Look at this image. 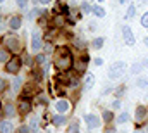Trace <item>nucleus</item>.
Returning a JSON list of instances; mask_svg holds the SVG:
<instances>
[{"label": "nucleus", "instance_id": "a878e982", "mask_svg": "<svg viewBox=\"0 0 148 133\" xmlns=\"http://www.w3.org/2000/svg\"><path fill=\"white\" fill-rule=\"evenodd\" d=\"M141 67H143V64H134V66L131 67V73H134V74H136V73H140V71H141Z\"/></svg>", "mask_w": 148, "mask_h": 133}, {"label": "nucleus", "instance_id": "2eb2a0df", "mask_svg": "<svg viewBox=\"0 0 148 133\" xmlns=\"http://www.w3.org/2000/svg\"><path fill=\"white\" fill-rule=\"evenodd\" d=\"M9 57H10V55H9V50H7V48H0V62H5V61L9 62V61H10Z\"/></svg>", "mask_w": 148, "mask_h": 133}, {"label": "nucleus", "instance_id": "5701e85b", "mask_svg": "<svg viewBox=\"0 0 148 133\" xmlns=\"http://www.w3.org/2000/svg\"><path fill=\"white\" fill-rule=\"evenodd\" d=\"M81 9H83V12H91V5L88 2H83L81 3Z\"/></svg>", "mask_w": 148, "mask_h": 133}, {"label": "nucleus", "instance_id": "e433bc0d", "mask_svg": "<svg viewBox=\"0 0 148 133\" xmlns=\"http://www.w3.org/2000/svg\"><path fill=\"white\" fill-rule=\"evenodd\" d=\"M40 2H41V3H48L50 0H40Z\"/></svg>", "mask_w": 148, "mask_h": 133}, {"label": "nucleus", "instance_id": "7ed1b4c3", "mask_svg": "<svg viewBox=\"0 0 148 133\" xmlns=\"http://www.w3.org/2000/svg\"><path fill=\"white\" fill-rule=\"evenodd\" d=\"M3 45L9 47V50H12V52H19V50H21V42H19V38H16V36H12V35L3 38Z\"/></svg>", "mask_w": 148, "mask_h": 133}, {"label": "nucleus", "instance_id": "72a5a7b5", "mask_svg": "<svg viewBox=\"0 0 148 133\" xmlns=\"http://www.w3.org/2000/svg\"><path fill=\"white\" fill-rule=\"evenodd\" d=\"M45 50H47V52H52V45H50V43H47V45H45Z\"/></svg>", "mask_w": 148, "mask_h": 133}, {"label": "nucleus", "instance_id": "9b49d317", "mask_svg": "<svg viewBox=\"0 0 148 133\" xmlns=\"http://www.w3.org/2000/svg\"><path fill=\"white\" fill-rule=\"evenodd\" d=\"M55 109H57L59 112H66V111L69 109V104H67L66 100H62V99H60L59 102H55Z\"/></svg>", "mask_w": 148, "mask_h": 133}, {"label": "nucleus", "instance_id": "2f4dec72", "mask_svg": "<svg viewBox=\"0 0 148 133\" xmlns=\"http://www.w3.org/2000/svg\"><path fill=\"white\" fill-rule=\"evenodd\" d=\"M43 61H45V57H43V55H36V62H40V64H41Z\"/></svg>", "mask_w": 148, "mask_h": 133}, {"label": "nucleus", "instance_id": "6e6552de", "mask_svg": "<svg viewBox=\"0 0 148 133\" xmlns=\"http://www.w3.org/2000/svg\"><path fill=\"white\" fill-rule=\"evenodd\" d=\"M21 24H23V21H21L19 16H12V17L9 19V26H10V30H19Z\"/></svg>", "mask_w": 148, "mask_h": 133}, {"label": "nucleus", "instance_id": "c756f323", "mask_svg": "<svg viewBox=\"0 0 148 133\" xmlns=\"http://www.w3.org/2000/svg\"><path fill=\"white\" fill-rule=\"evenodd\" d=\"M26 3H28V0H17V5H19V7H24Z\"/></svg>", "mask_w": 148, "mask_h": 133}, {"label": "nucleus", "instance_id": "4c0bfd02", "mask_svg": "<svg viewBox=\"0 0 148 133\" xmlns=\"http://www.w3.org/2000/svg\"><path fill=\"white\" fill-rule=\"evenodd\" d=\"M143 42H145V45H147V47H148V38H145V40H143Z\"/></svg>", "mask_w": 148, "mask_h": 133}, {"label": "nucleus", "instance_id": "c85d7f7f", "mask_svg": "<svg viewBox=\"0 0 148 133\" xmlns=\"http://www.w3.org/2000/svg\"><path fill=\"white\" fill-rule=\"evenodd\" d=\"M103 119H105V121H110L112 119V112L110 111H105V112H103Z\"/></svg>", "mask_w": 148, "mask_h": 133}, {"label": "nucleus", "instance_id": "a19ab883", "mask_svg": "<svg viewBox=\"0 0 148 133\" xmlns=\"http://www.w3.org/2000/svg\"><path fill=\"white\" fill-rule=\"evenodd\" d=\"M0 2H3V0H0Z\"/></svg>", "mask_w": 148, "mask_h": 133}, {"label": "nucleus", "instance_id": "c9c22d12", "mask_svg": "<svg viewBox=\"0 0 148 133\" xmlns=\"http://www.w3.org/2000/svg\"><path fill=\"white\" fill-rule=\"evenodd\" d=\"M105 133H115V130H114V128H107V132Z\"/></svg>", "mask_w": 148, "mask_h": 133}, {"label": "nucleus", "instance_id": "79ce46f5", "mask_svg": "<svg viewBox=\"0 0 148 133\" xmlns=\"http://www.w3.org/2000/svg\"><path fill=\"white\" fill-rule=\"evenodd\" d=\"M100 2H102V0H100Z\"/></svg>", "mask_w": 148, "mask_h": 133}, {"label": "nucleus", "instance_id": "20e7f679", "mask_svg": "<svg viewBox=\"0 0 148 133\" xmlns=\"http://www.w3.org/2000/svg\"><path fill=\"white\" fill-rule=\"evenodd\" d=\"M21 59L19 57H12L7 64H5V71L7 73H10V74H16V73H19V69H21Z\"/></svg>", "mask_w": 148, "mask_h": 133}, {"label": "nucleus", "instance_id": "b1692460", "mask_svg": "<svg viewBox=\"0 0 148 133\" xmlns=\"http://www.w3.org/2000/svg\"><path fill=\"white\" fill-rule=\"evenodd\" d=\"M93 10H95V14H97L98 17H103V16H105V10H103L102 7H95Z\"/></svg>", "mask_w": 148, "mask_h": 133}, {"label": "nucleus", "instance_id": "473e14b6", "mask_svg": "<svg viewBox=\"0 0 148 133\" xmlns=\"http://www.w3.org/2000/svg\"><path fill=\"white\" fill-rule=\"evenodd\" d=\"M55 19H57V21H55L57 24H64V19H62V17H55Z\"/></svg>", "mask_w": 148, "mask_h": 133}, {"label": "nucleus", "instance_id": "f8f14e48", "mask_svg": "<svg viewBox=\"0 0 148 133\" xmlns=\"http://www.w3.org/2000/svg\"><path fill=\"white\" fill-rule=\"evenodd\" d=\"M93 85H95V76L91 74V73H88V76H86V80H84V88H93Z\"/></svg>", "mask_w": 148, "mask_h": 133}, {"label": "nucleus", "instance_id": "f3484780", "mask_svg": "<svg viewBox=\"0 0 148 133\" xmlns=\"http://www.w3.org/2000/svg\"><path fill=\"white\" fill-rule=\"evenodd\" d=\"M91 45H93V48H97V50L102 48V47H103V38H95Z\"/></svg>", "mask_w": 148, "mask_h": 133}, {"label": "nucleus", "instance_id": "393cba45", "mask_svg": "<svg viewBox=\"0 0 148 133\" xmlns=\"http://www.w3.org/2000/svg\"><path fill=\"white\" fill-rule=\"evenodd\" d=\"M141 26L148 28V12H145V14H143V17H141Z\"/></svg>", "mask_w": 148, "mask_h": 133}, {"label": "nucleus", "instance_id": "1a4fd4ad", "mask_svg": "<svg viewBox=\"0 0 148 133\" xmlns=\"http://www.w3.org/2000/svg\"><path fill=\"white\" fill-rule=\"evenodd\" d=\"M86 62H88V59H79V61H74V69H76L77 73H84V71H86Z\"/></svg>", "mask_w": 148, "mask_h": 133}, {"label": "nucleus", "instance_id": "423d86ee", "mask_svg": "<svg viewBox=\"0 0 148 133\" xmlns=\"http://www.w3.org/2000/svg\"><path fill=\"white\" fill-rule=\"evenodd\" d=\"M122 35H124V42L127 45H134V36H133V31L129 26H124L122 28Z\"/></svg>", "mask_w": 148, "mask_h": 133}, {"label": "nucleus", "instance_id": "4be33fe9", "mask_svg": "<svg viewBox=\"0 0 148 133\" xmlns=\"http://www.w3.org/2000/svg\"><path fill=\"white\" fill-rule=\"evenodd\" d=\"M71 133H79V123H77V121H73V125H71Z\"/></svg>", "mask_w": 148, "mask_h": 133}, {"label": "nucleus", "instance_id": "6ab92c4d", "mask_svg": "<svg viewBox=\"0 0 148 133\" xmlns=\"http://www.w3.org/2000/svg\"><path fill=\"white\" fill-rule=\"evenodd\" d=\"M134 12H136V7H134V5H129V9H127V12H126V19L133 17V16H134Z\"/></svg>", "mask_w": 148, "mask_h": 133}, {"label": "nucleus", "instance_id": "bb28decb", "mask_svg": "<svg viewBox=\"0 0 148 133\" xmlns=\"http://www.w3.org/2000/svg\"><path fill=\"white\" fill-rule=\"evenodd\" d=\"M12 85H14V90H19V87H21V80H19V78H14Z\"/></svg>", "mask_w": 148, "mask_h": 133}, {"label": "nucleus", "instance_id": "7c9ffc66", "mask_svg": "<svg viewBox=\"0 0 148 133\" xmlns=\"http://www.w3.org/2000/svg\"><path fill=\"white\" fill-rule=\"evenodd\" d=\"M112 107H114V109H119V107H121V102H117V100L112 102Z\"/></svg>", "mask_w": 148, "mask_h": 133}, {"label": "nucleus", "instance_id": "a211bd4d", "mask_svg": "<svg viewBox=\"0 0 148 133\" xmlns=\"http://www.w3.org/2000/svg\"><path fill=\"white\" fill-rule=\"evenodd\" d=\"M64 123H66V116H55L53 118V125L59 126V125H64Z\"/></svg>", "mask_w": 148, "mask_h": 133}, {"label": "nucleus", "instance_id": "dca6fc26", "mask_svg": "<svg viewBox=\"0 0 148 133\" xmlns=\"http://www.w3.org/2000/svg\"><path fill=\"white\" fill-rule=\"evenodd\" d=\"M145 114H147V109L140 105V107L136 109V119H138V121H141V119L145 118Z\"/></svg>", "mask_w": 148, "mask_h": 133}, {"label": "nucleus", "instance_id": "f704fd0d", "mask_svg": "<svg viewBox=\"0 0 148 133\" xmlns=\"http://www.w3.org/2000/svg\"><path fill=\"white\" fill-rule=\"evenodd\" d=\"M102 62H103V61H102L100 57H98V59H95V64H97V66H102Z\"/></svg>", "mask_w": 148, "mask_h": 133}, {"label": "nucleus", "instance_id": "0eeeda50", "mask_svg": "<svg viewBox=\"0 0 148 133\" xmlns=\"http://www.w3.org/2000/svg\"><path fill=\"white\" fill-rule=\"evenodd\" d=\"M84 121H86V125H88L90 128L100 126V119H98V116H95V114H88V116L84 118Z\"/></svg>", "mask_w": 148, "mask_h": 133}, {"label": "nucleus", "instance_id": "f257e3e1", "mask_svg": "<svg viewBox=\"0 0 148 133\" xmlns=\"http://www.w3.org/2000/svg\"><path fill=\"white\" fill-rule=\"evenodd\" d=\"M55 66L60 71H66L73 66V59H71V54L66 47H62L60 50H57V55H55Z\"/></svg>", "mask_w": 148, "mask_h": 133}, {"label": "nucleus", "instance_id": "f03ea898", "mask_svg": "<svg viewBox=\"0 0 148 133\" xmlns=\"http://www.w3.org/2000/svg\"><path fill=\"white\" fill-rule=\"evenodd\" d=\"M126 62H122V61H117V62H114L109 69V78L110 80H115V78H121L122 74H124V71H126Z\"/></svg>", "mask_w": 148, "mask_h": 133}, {"label": "nucleus", "instance_id": "4468645a", "mask_svg": "<svg viewBox=\"0 0 148 133\" xmlns=\"http://www.w3.org/2000/svg\"><path fill=\"white\" fill-rule=\"evenodd\" d=\"M3 111H5V114H9V116H12L14 112H16V107L10 104V102H5V105H3Z\"/></svg>", "mask_w": 148, "mask_h": 133}, {"label": "nucleus", "instance_id": "ddd939ff", "mask_svg": "<svg viewBox=\"0 0 148 133\" xmlns=\"http://www.w3.org/2000/svg\"><path fill=\"white\" fill-rule=\"evenodd\" d=\"M0 132L2 133H10L12 132V123H10V121H3V123H0Z\"/></svg>", "mask_w": 148, "mask_h": 133}, {"label": "nucleus", "instance_id": "aec40b11", "mask_svg": "<svg viewBox=\"0 0 148 133\" xmlns=\"http://www.w3.org/2000/svg\"><path fill=\"white\" fill-rule=\"evenodd\" d=\"M127 118H129V114H127V112H122V114H119L117 123H126V121H127Z\"/></svg>", "mask_w": 148, "mask_h": 133}, {"label": "nucleus", "instance_id": "58836bf2", "mask_svg": "<svg viewBox=\"0 0 148 133\" xmlns=\"http://www.w3.org/2000/svg\"><path fill=\"white\" fill-rule=\"evenodd\" d=\"M143 64H145V66H147V67H148V59H147V61H145V62H143Z\"/></svg>", "mask_w": 148, "mask_h": 133}, {"label": "nucleus", "instance_id": "cd10ccee", "mask_svg": "<svg viewBox=\"0 0 148 133\" xmlns=\"http://www.w3.org/2000/svg\"><path fill=\"white\" fill-rule=\"evenodd\" d=\"M5 88H7V81L3 78H0V92H5Z\"/></svg>", "mask_w": 148, "mask_h": 133}, {"label": "nucleus", "instance_id": "9d476101", "mask_svg": "<svg viewBox=\"0 0 148 133\" xmlns=\"http://www.w3.org/2000/svg\"><path fill=\"white\" fill-rule=\"evenodd\" d=\"M40 48H41V40H40L38 35H33V38H31V50L33 52H38Z\"/></svg>", "mask_w": 148, "mask_h": 133}, {"label": "nucleus", "instance_id": "ea45409f", "mask_svg": "<svg viewBox=\"0 0 148 133\" xmlns=\"http://www.w3.org/2000/svg\"><path fill=\"white\" fill-rule=\"evenodd\" d=\"M145 132H147V133H148V125H147V126H145Z\"/></svg>", "mask_w": 148, "mask_h": 133}, {"label": "nucleus", "instance_id": "39448f33", "mask_svg": "<svg viewBox=\"0 0 148 133\" xmlns=\"http://www.w3.org/2000/svg\"><path fill=\"white\" fill-rule=\"evenodd\" d=\"M17 109H19V112H21V114H28V112L33 109V104H31L28 99H23V100H19Z\"/></svg>", "mask_w": 148, "mask_h": 133}, {"label": "nucleus", "instance_id": "412c9836", "mask_svg": "<svg viewBox=\"0 0 148 133\" xmlns=\"http://www.w3.org/2000/svg\"><path fill=\"white\" fill-rule=\"evenodd\" d=\"M136 85H138L140 88H147V87H148V80H145V78H140Z\"/></svg>", "mask_w": 148, "mask_h": 133}]
</instances>
